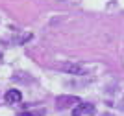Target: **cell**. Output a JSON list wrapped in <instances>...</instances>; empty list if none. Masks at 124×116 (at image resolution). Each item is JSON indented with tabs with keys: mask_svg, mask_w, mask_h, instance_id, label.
I'll return each mask as SVG.
<instances>
[{
	"mask_svg": "<svg viewBox=\"0 0 124 116\" xmlns=\"http://www.w3.org/2000/svg\"><path fill=\"white\" fill-rule=\"evenodd\" d=\"M82 101L78 96H57L56 98V107L57 109H70V107L80 105Z\"/></svg>",
	"mask_w": 124,
	"mask_h": 116,
	"instance_id": "6da1fadb",
	"label": "cell"
},
{
	"mask_svg": "<svg viewBox=\"0 0 124 116\" xmlns=\"http://www.w3.org/2000/svg\"><path fill=\"white\" fill-rule=\"evenodd\" d=\"M56 68L67 72V74H74V76H82L83 74V68L80 65H74V63H57Z\"/></svg>",
	"mask_w": 124,
	"mask_h": 116,
	"instance_id": "7a4b0ae2",
	"label": "cell"
},
{
	"mask_svg": "<svg viewBox=\"0 0 124 116\" xmlns=\"http://www.w3.org/2000/svg\"><path fill=\"white\" fill-rule=\"evenodd\" d=\"M94 105L93 103H80L72 111V116H83V114H94Z\"/></svg>",
	"mask_w": 124,
	"mask_h": 116,
	"instance_id": "3957f363",
	"label": "cell"
},
{
	"mask_svg": "<svg viewBox=\"0 0 124 116\" xmlns=\"http://www.w3.org/2000/svg\"><path fill=\"white\" fill-rule=\"evenodd\" d=\"M21 100H22V94L19 90H15V89H11V90L6 92V101H8V103H19Z\"/></svg>",
	"mask_w": 124,
	"mask_h": 116,
	"instance_id": "277c9868",
	"label": "cell"
},
{
	"mask_svg": "<svg viewBox=\"0 0 124 116\" xmlns=\"http://www.w3.org/2000/svg\"><path fill=\"white\" fill-rule=\"evenodd\" d=\"M17 116H37V114H33V112H19Z\"/></svg>",
	"mask_w": 124,
	"mask_h": 116,
	"instance_id": "5b68a950",
	"label": "cell"
}]
</instances>
